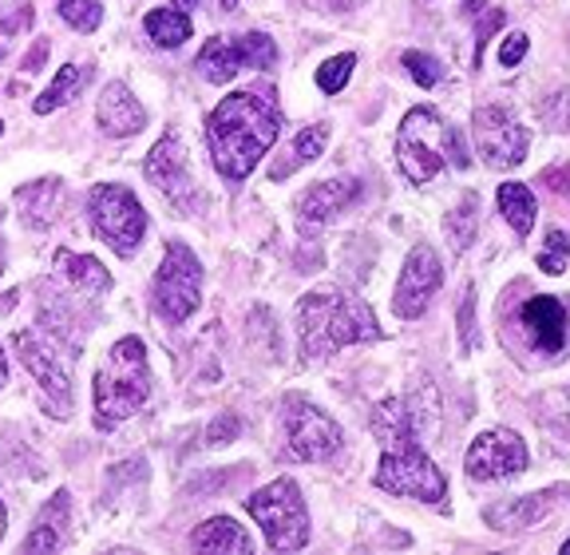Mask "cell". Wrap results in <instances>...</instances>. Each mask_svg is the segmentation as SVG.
I'll list each match as a JSON object with an SVG mask.
<instances>
[{"label":"cell","instance_id":"obj_12","mask_svg":"<svg viewBox=\"0 0 570 555\" xmlns=\"http://www.w3.org/2000/svg\"><path fill=\"white\" fill-rule=\"evenodd\" d=\"M285 437H289L297 460H330L345 445V432L330 412L313 409L305 401L285 405Z\"/></svg>","mask_w":570,"mask_h":555},{"label":"cell","instance_id":"obj_30","mask_svg":"<svg viewBox=\"0 0 570 555\" xmlns=\"http://www.w3.org/2000/svg\"><path fill=\"white\" fill-rule=\"evenodd\" d=\"M60 17L76 32H96L99 20H104V4L99 0H60Z\"/></svg>","mask_w":570,"mask_h":555},{"label":"cell","instance_id":"obj_8","mask_svg":"<svg viewBox=\"0 0 570 555\" xmlns=\"http://www.w3.org/2000/svg\"><path fill=\"white\" fill-rule=\"evenodd\" d=\"M198 302H203V266L195 251H187L183 242H170L155 274V305L170 325H178L195 314Z\"/></svg>","mask_w":570,"mask_h":555},{"label":"cell","instance_id":"obj_44","mask_svg":"<svg viewBox=\"0 0 570 555\" xmlns=\"http://www.w3.org/2000/svg\"><path fill=\"white\" fill-rule=\"evenodd\" d=\"M562 555H570V539H567V544H562Z\"/></svg>","mask_w":570,"mask_h":555},{"label":"cell","instance_id":"obj_37","mask_svg":"<svg viewBox=\"0 0 570 555\" xmlns=\"http://www.w3.org/2000/svg\"><path fill=\"white\" fill-rule=\"evenodd\" d=\"M20 25H24V20H12L9 12H4V17H0V60H4V56H9V48H12V32H17Z\"/></svg>","mask_w":570,"mask_h":555},{"label":"cell","instance_id":"obj_2","mask_svg":"<svg viewBox=\"0 0 570 555\" xmlns=\"http://www.w3.org/2000/svg\"><path fill=\"white\" fill-rule=\"evenodd\" d=\"M297 333L305 358L325 361L353 341H376L381 325L361 298H348L341 290H313L297 302Z\"/></svg>","mask_w":570,"mask_h":555},{"label":"cell","instance_id":"obj_3","mask_svg":"<svg viewBox=\"0 0 570 555\" xmlns=\"http://www.w3.org/2000/svg\"><path fill=\"white\" fill-rule=\"evenodd\" d=\"M96 425L99 429H116L131 412L142 409L151 397V369H147V350L139 338H119L107 350L104 366L96 373Z\"/></svg>","mask_w":570,"mask_h":555},{"label":"cell","instance_id":"obj_11","mask_svg":"<svg viewBox=\"0 0 570 555\" xmlns=\"http://www.w3.org/2000/svg\"><path fill=\"white\" fill-rule=\"evenodd\" d=\"M17 353L20 361L28 366V373L40 381L45 389V409L52 417H68L71 412V373H68V361L56 353V345L48 338H40L36 330L17 333Z\"/></svg>","mask_w":570,"mask_h":555},{"label":"cell","instance_id":"obj_9","mask_svg":"<svg viewBox=\"0 0 570 555\" xmlns=\"http://www.w3.org/2000/svg\"><path fill=\"white\" fill-rule=\"evenodd\" d=\"M195 64L210 84H226V80H234L242 68H274L277 48L266 32H246V37H238V40L210 37Z\"/></svg>","mask_w":570,"mask_h":555},{"label":"cell","instance_id":"obj_26","mask_svg":"<svg viewBox=\"0 0 570 555\" xmlns=\"http://www.w3.org/2000/svg\"><path fill=\"white\" fill-rule=\"evenodd\" d=\"M448 234H452V246L455 251H468L480 234V198L475 195H463L455 203V211L448 215Z\"/></svg>","mask_w":570,"mask_h":555},{"label":"cell","instance_id":"obj_18","mask_svg":"<svg viewBox=\"0 0 570 555\" xmlns=\"http://www.w3.org/2000/svg\"><path fill=\"white\" fill-rule=\"evenodd\" d=\"M356 198H361V183L341 175V179H325L305 191V195L297 198V215H302L305 223H330L341 211H348Z\"/></svg>","mask_w":570,"mask_h":555},{"label":"cell","instance_id":"obj_38","mask_svg":"<svg viewBox=\"0 0 570 555\" xmlns=\"http://www.w3.org/2000/svg\"><path fill=\"white\" fill-rule=\"evenodd\" d=\"M230 440V437H238V417H234V412H230V417H218V421H214V429H210V440H214V445H218V440Z\"/></svg>","mask_w":570,"mask_h":555},{"label":"cell","instance_id":"obj_13","mask_svg":"<svg viewBox=\"0 0 570 555\" xmlns=\"http://www.w3.org/2000/svg\"><path fill=\"white\" fill-rule=\"evenodd\" d=\"M463 468H468L472 480H511V476H519L527 468L523 437L511 429H488L468 448Z\"/></svg>","mask_w":570,"mask_h":555},{"label":"cell","instance_id":"obj_20","mask_svg":"<svg viewBox=\"0 0 570 555\" xmlns=\"http://www.w3.org/2000/svg\"><path fill=\"white\" fill-rule=\"evenodd\" d=\"M60 179H40L36 187L20 191V215L28 226H52V218L60 215Z\"/></svg>","mask_w":570,"mask_h":555},{"label":"cell","instance_id":"obj_25","mask_svg":"<svg viewBox=\"0 0 570 555\" xmlns=\"http://www.w3.org/2000/svg\"><path fill=\"white\" fill-rule=\"evenodd\" d=\"M56 266H60V274L68 278L71 286L91 290V294H104V290H111V274H107V270L99 266L96 259H83V254L60 251V254H56Z\"/></svg>","mask_w":570,"mask_h":555},{"label":"cell","instance_id":"obj_41","mask_svg":"<svg viewBox=\"0 0 570 555\" xmlns=\"http://www.w3.org/2000/svg\"><path fill=\"white\" fill-rule=\"evenodd\" d=\"M9 381V366H4V350H0V386Z\"/></svg>","mask_w":570,"mask_h":555},{"label":"cell","instance_id":"obj_27","mask_svg":"<svg viewBox=\"0 0 570 555\" xmlns=\"http://www.w3.org/2000/svg\"><path fill=\"white\" fill-rule=\"evenodd\" d=\"M80 88H83V72L76 68V64H63L60 72H56V80L48 84V91H40V96H36V116H48V111H56L63 99H71Z\"/></svg>","mask_w":570,"mask_h":555},{"label":"cell","instance_id":"obj_34","mask_svg":"<svg viewBox=\"0 0 570 555\" xmlns=\"http://www.w3.org/2000/svg\"><path fill=\"white\" fill-rule=\"evenodd\" d=\"M527 56V37L523 32H511V37H503V48H499V64L503 68H515V64H523Z\"/></svg>","mask_w":570,"mask_h":555},{"label":"cell","instance_id":"obj_35","mask_svg":"<svg viewBox=\"0 0 570 555\" xmlns=\"http://www.w3.org/2000/svg\"><path fill=\"white\" fill-rule=\"evenodd\" d=\"M543 183L554 191V195L570 198V167H551V171L543 175Z\"/></svg>","mask_w":570,"mask_h":555},{"label":"cell","instance_id":"obj_7","mask_svg":"<svg viewBox=\"0 0 570 555\" xmlns=\"http://www.w3.org/2000/svg\"><path fill=\"white\" fill-rule=\"evenodd\" d=\"M88 215H91V231H96L119 259H127L142 242V234H147V215H142L139 198L127 187H119V183H104V187L91 191Z\"/></svg>","mask_w":570,"mask_h":555},{"label":"cell","instance_id":"obj_21","mask_svg":"<svg viewBox=\"0 0 570 555\" xmlns=\"http://www.w3.org/2000/svg\"><path fill=\"white\" fill-rule=\"evenodd\" d=\"M63 508H68V493H56L52 500L45 504V512H40V524L28 532L24 552H56V547L63 544V536H68V524H63V519H56Z\"/></svg>","mask_w":570,"mask_h":555},{"label":"cell","instance_id":"obj_4","mask_svg":"<svg viewBox=\"0 0 570 555\" xmlns=\"http://www.w3.org/2000/svg\"><path fill=\"white\" fill-rule=\"evenodd\" d=\"M396 163L412 183H428L448 163L468 167V155L455 127H448L432 108H412L396 132Z\"/></svg>","mask_w":570,"mask_h":555},{"label":"cell","instance_id":"obj_6","mask_svg":"<svg viewBox=\"0 0 570 555\" xmlns=\"http://www.w3.org/2000/svg\"><path fill=\"white\" fill-rule=\"evenodd\" d=\"M376 488L392 496H416L424 504H440L448 493V480L436 468V460L420 448V440H396V445H384Z\"/></svg>","mask_w":570,"mask_h":555},{"label":"cell","instance_id":"obj_17","mask_svg":"<svg viewBox=\"0 0 570 555\" xmlns=\"http://www.w3.org/2000/svg\"><path fill=\"white\" fill-rule=\"evenodd\" d=\"M96 119H99V132L111 135V139H127V135L147 127V111L139 108V99L131 96L127 84H107V91L99 96Z\"/></svg>","mask_w":570,"mask_h":555},{"label":"cell","instance_id":"obj_14","mask_svg":"<svg viewBox=\"0 0 570 555\" xmlns=\"http://www.w3.org/2000/svg\"><path fill=\"white\" fill-rule=\"evenodd\" d=\"M440 282H444L440 254L432 251V246H416L401 270V282H396V294H392V310H396L404 322H416L428 310V302H432V294L440 290Z\"/></svg>","mask_w":570,"mask_h":555},{"label":"cell","instance_id":"obj_28","mask_svg":"<svg viewBox=\"0 0 570 555\" xmlns=\"http://www.w3.org/2000/svg\"><path fill=\"white\" fill-rule=\"evenodd\" d=\"M325 139H330V127L325 124H313V127H302L294 139V159L277 163L274 179H285L289 175V167H297V163H313L321 152H325Z\"/></svg>","mask_w":570,"mask_h":555},{"label":"cell","instance_id":"obj_45","mask_svg":"<svg viewBox=\"0 0 570 555\" xmlns=\"http://www.w3.org/2000/svg\"><path fill=\"white\" fill-rule=\"evenodd\" d=\"M0 135H4V124H0Z\"/></svg>","mask_w":570,"mask_h":555},{"label":"cell","instance_id":"obj_31","mask_svg":"<svg viewBox=\"0 0 570 555\" xmlns=\"http://www.w3.org/2000/svg\"><path fill=\"white\" fill-rule=\"evenodd\" d=\"M353 68H356V56H353V52L333 56V60H325V64L317 68V88H321V91H330V96H337V91L348 84V76H353Z\"/></svg>","mask_w":570,"mask_h":555},{"label":"cell","instance_id":"obj_10","mask_svg":"<svg viewBox=\"0 0 570 555\" xmlns=\"http://www.w3.org/2000/svg\"><path fill=\"white\" fill-rule=\"evenodd\" d=\"M475 147H480V159L495 171H511L527 159V147H531V135L527 127L511 116L503 104H488V108L475 111Z\"/></svg>","mask_w":570,"mask_h":555},{"label":"cell","instance_id":"obj_5","mask_svg":"<svg viewBox=\"0 0 570 555\" xmlns=\"http://www.w3.org/2000/svg\"><path fill=\"white\" fill-rule=\"evenodd\" d=\"M246 512L262 524L266 544L274 552H302L309 544V519H305V500L294 480H274L269 488L246 500Z\"/></svg>","mask_w":570,"mask_h":555},{"label":"cell","instance_id":"obj_36","mask_svg":"<svg viewBox=\"0 0 570 555\" xmlns=\"http://www.w3.org/2000/svg\"><path fill=\"white\" fill-rule=\"evenodd\" d=\"M460 322H463V345H468V350H475V330H472V290H468V294H463Z\"/></svg>","mask_w":570,"mask_h":555},{"label":"cell","instance_id":"obj_29","mask_svg":"<svg viewBox=\"0 0 570 555\" xmlns=\"http://www.w3.org/2000/svg\"><path fill=\"white\" fill-rule=\"evenodd\" d=\"M463 9H468V17H472V25H475V64H480L488 37L495 32L499 25H503V12L491 9L488 0H463Z\"/></svg>","mask_w":570,"mask_h":555},{"label":"cell","instance_id":"obj_19","mask_svg":"<svg viewBox=\"0 0 570 555\" xmlns=\"http://www.w3.org/2000/svg\"><path fill=\"white\" fill-rule=\"evenodd\" d=\"M190 544H195L198 552H249L246 528H242V524H234L230 516H214V519H206L203 528H195Z\"/></svg>","mask_w":570,"mask_h":555},{"label":"cell","instance_id":"obj_22","mask_svg":"<svg viewBox=\"0 0 570 555\" xmlns=\"http://www.w3.org/2000/svg\"><path fill=\"white\" fill-rule=\"evenodd\" d=\"M559 493H551L543 500V496H531V500H519V504H495V508H488V524L495 532H511V528H531V524H539V519L547 516V508H551V500Z\"/></svg>","mask_w":570,"mask_h":555},{"label":"cell","instance_id":"obj_42","mask_svg":"<svg viewBox=\"0 0 570 555\" xmlns=\"http://www.w3.org/2000/svg\"><path fill=\"white\" fill-rule=\"evenodd\" d=\"M175 4H183V9H190V4H203V0H175Z\"/></svg>","mask_w":570,"mask_h":555},{"label":"cell","instance_id":"obj_43","mask_svg":"<svg viewBox=\"0 0 570 555\" xmlns=\"http://www.w3.org/2000/svg\"><path fill=\"white\" fill-rule=\"evenodd\" d=\"M234 4H238V0H223V9H234Z\"/></svg>","mask_w":570,"mask_h":555},{"label":"cell","instance_id":"obj_32","mask_svg":"<svg viewBox=\"0 0 570 555\" xmlns=\"http://www.w3.org/2000/svg\"><path fill=\"white\" fill-rule=\"evenodd\" d=\"M567 259H570V234L567 231H551L543 242V254H539V266H543V274L559 278L562 270H567Z\"/></svg>","mask_w":570,"mask_h":555},{"label":"cell","instance_id":"obj_16","mask_svg":"<svg viewBox=\"0 0 570 555\" xmlns=\"http://www.w3.org/2000/svg\"><path fill=\"white\" fill-rule=\"evenodd\" d=\"M519 325H523L531 350L539 353H562V345H567V305L554 294L531 298L519 310Z\"/></svg>","mask_w":570,"mask_h":555},{"label":"cell","instance_id":"obj_33","mask_svg":"<svg viewBox=\"0 0 570 555\" xmlns=\"http://www.w3.org/2000/svg\"><path fill=\"white\" fill-rule=\"evenodd\" d=\"M401 64L412 72V80L420 84V88H436L440 84V64L432 60V56L416 52V48H409V52L401 56Z\"/></svg>","mask_w":570,"mask_h":555},{"label":"cell","instance_id":"obj_1","mask_svg":"<svg viewBox=\"0 0 570 555\" xmlns=\"http://www.w3.org/2000/svg\"><path fill=\"white\" fill-rule=\"evenodd\" d=\"M277 119L274 104L258 91H234L218 108L210 111V155L218 175L230 183H242L249 171L258 167L262 155L274 147L277 139Z\"/></svg>","mask_w":570,"mask_h":555},{"label":"cell","instance_id":"obj_24","mask_svg":"<svg viewBox=\"0 0 570 555\" xmlns=\"http://www.w3.org/2000/svg\"><path fill=\"white\" fill-rule=\"evenodd\" d=\"M142 28H147V37H151L159 48L187 45L190 32H195L190 17H187V12H178V9H151V12H147V20H142Z\"/></svg>","mask_w":570,"mask_h":555},{"label":"cell","instance_id":"obj_39","mask_svg":"<svg viewBox=\"0 0 570 555\" xmlns=\"http://www.w3.org/2000/svg\"><path fill=\"white\" fill-rule=\"evenodd\" d=\"M45 56H48V40H36V48L28 52V60L20 64V76H28L32 68H40V64H45Z\"/></svg>","mask_w":570,"mask_h":555},{"label":"cell","instance_id":"obj_15","mask_svg":"<svg viewBox=\"0 0 570 555\" xmlns=\"http://www.w3.org/2000/svg\"><path fill=\"white\" fill-rule=\"evenodd\" d=\"M147 179H151L155 191L170 198L178 206H195V183H190V171H187V155H183V144H178V135L167 132L159 144L151 147L147 155Z\"/></svg>","mask_w":570,"mask_h":555},{"label":"cell","instance_id":"obj_23","mask_svg":"<svg viewBox=\"0 0 570 555\" xmlns=\"http://www.w3.org/2000/svg\"><path fill=\"white\" fill-rule=\"evenodd\" d=\"M499 211H503V218L511 223V231H515L519 238H527L534 226V215H539V203H534L531 187H523V183H503V187H499Z\"/></svg>","mask_w":570,"mask_h":555},{"label":"cell","instance_id":"obj_40","mask_svg":"<svg viewBox=\"0 0 570 555\" xmlns=\"http://www.w3.org/2000/svg\"><path fill=\"white\" fill-rule=\"evenodd\" d=\"M4 532H9V512H4V500H0V539H4Z\"/></svg>","mask_w":570,"mask_h":555}]
</instances>
